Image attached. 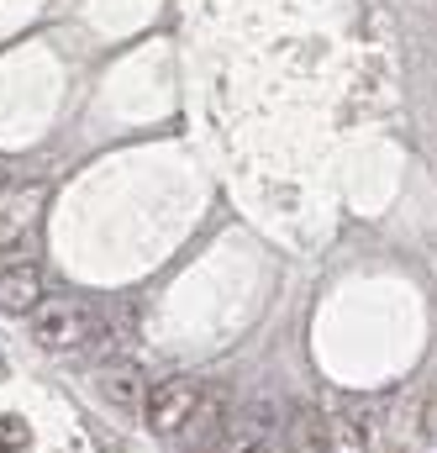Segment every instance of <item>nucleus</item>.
I'll return each mask as SVG.
<instances>
[{"mask_svg": "<svg viewBox=\"0 0 437 453\" xmlns=\"http://www.w3.org/2000/svg\"><path fill=\"white\" fill-rule=\"evenodd\" d=\"M96 333H101V311H90L85 301L58 296V301H42V306L32 311V342H37L42 353H53V358H64V353H90Z\"/></svg>", "mask_w": 437, "mask_h": 453, "instance_id": "f257e3e1", "label": "nucleus"}, {"mask_svg": "<svg viewBox=\"0 0 437 453\" xmlns=\"http://www.w3.org/2000/svg\"><path fill=\"white\" fill-rule=\"evenodd\" d=\"M201 395H206V380H190V374L158 380V385L148 390V406H142V417H148V427H153L158 438H169V443H174V438L185 433V422L196 417Z\"/></svg>", "mask_w": 437, "mask_h": 453, "instance_id": "f03ea898", "label": "nucleus"}, {"mask_svg": "<svg viewBox=\"0 0 437 453\" xmlns=\"http://www.w3.org/2000/svg\"><path fill=\"white\" fill-rule=\"evenodd\" d=\"M226 427H232V401H226L221 385H206V395H201L196 417L185 422V433L174 438V449L180 453H217L221 438H226Z\"/></svg>", "mask_w": 437, "mask_h": 453, "instance_id": "7ed1b4c3", "label": "nucleus"}, {"mask_svg": "<svg viewBox=\"0 0 437 453\" xmlns=\"http://www.w3.org/2000/svg\"><path fill=\"white\" fill-rule=\"evenodd\" d=\"M269 443H274V406L248 401V406L232 411V427H226L217 453H269Z\"/></svg>", "mask_w": 437, "mask_h": 453, "instance_id": "20e7f679", "label": "nucleus"}, {"mask_svg": "<svg viewBox=\"0 0 437 453\" xmlns=\"http://www.w3.org/2000/svg\"><path fill=\"white\" fill-rule=\"evenodd\" d=\"M96 395H101L106 406H116V411H137V406H148V380H142L137 364L116 358V364H106V369L96 374Z\"/></svg>", "mask_w": 437, "mask_h": 453, "instance_id": "39448f33", "label": "nucleus"}, {"mask_svg": "<svg viewBox=\"0 0 437 453\" xmlns=\"http://www.w3.org/2000/svg\"><path fill=\"white\" fill-rule=\"evenodd\" d=\"M42 269L37 264H11L0 269V311L5 317H32L42 306Z\"/></svg>", "mask_w": 437, "mask_h": 453, "instance_id": "423d86ee", "label": "nucleus"}, {"mask_svg": "<svg viewBox=\"0 0 437 453\" xmlns=\"http://www.w3.org/2000/svg\"><path fill=\"white\" fill-rule=\"evenodd\" d=\"M37 211H42V190L32 185V190H0V253L5 248H16L27 232H32V222H37Z\"/></svg>", "mask_w": 437, "mask_h": 453, "instance_id": "0eeeda50", "label": "nucleus"}, {"mask_svg": "<svg viewBox=\"0 0 437 453\" xmlns=\"http://www.w3.org/2000/svg\"><path fill=\"white\" fill-rule=\"evenodd\" d=\"M327 453H369V427L348 411H327Z\"/></svg>", "mask_w": 437, "mask_h": 453, "instance_id": "6e6552de", "label": "nucleus"}, {"mask_svg": "<svg viewBox=\"0 0 437 453\" xmlns=\"http://www.w3.org/2000/svg\"><path fill=\"white\" fill-rule=\"evenodd\" d=\"M290 443H295V453H327V411L301 406L295 427H290Z\"/></svg>", "mask_w": 437, "mask_h": 453, "instance_id": "1a4fd4ad", "label": "nucleus"}, {"mask_svg": "<svg viewBox=\"0 0 437 453\" xmlns=\"http://www.w3.org/2000/svg\"><path fill=\"white\" fill-rule=\"evenodd\" d=\"M32 449V427H27V417H0V453H27Z\"/></svg>", "mask_w": 437, "mask_h": 453, "instance_id": "9d476101", "label": "nucleus"}, {"mask_svg": "<svg viewBox=\"0 0 437 453\" xmlns=\"http://www.w3.org/2000/svg\"><path fill=\"white\" fill-rule=\"evenodd\" d=\"M0 380H5V358H0Z\"/></svg>", "mask_w": 437, "mask_h": 453, "instance_id": "9b49d317", "label": "nucleus"}]
</instances>
